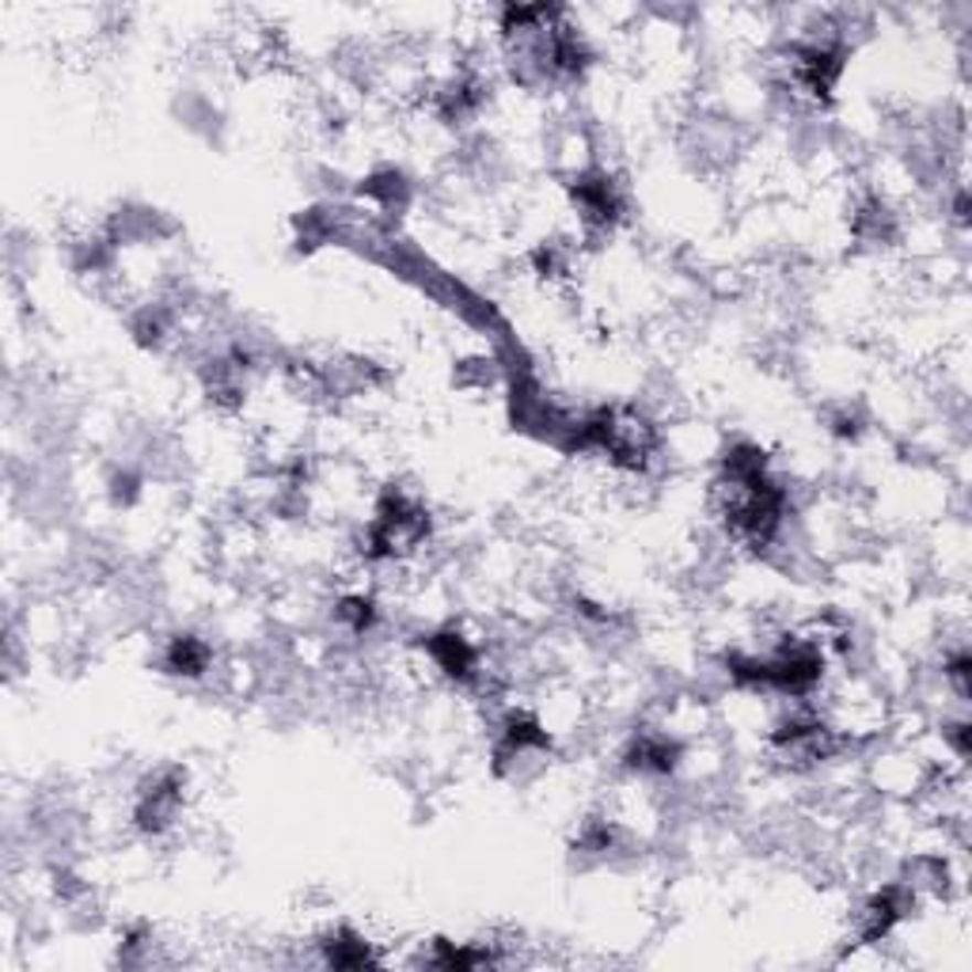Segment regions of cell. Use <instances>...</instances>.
Returning <instances> with one entry per match:
<instances>
[{
  "mask_svg": "<svg viewBox=\"0 0 972 972\" xmlns=\"http://www.w3.org/2000/svg\"><path fill=\"white\" fill-rule=\"evenodd\" d=\"M213 665V650L197 634H179L168 647V669L183 676H202Z\"/></svg>",
  "mask_w": 972,
  "mask_h": 972,
  "instance_id": "cell-1",
  "label": "cell"
}]
</instances>
